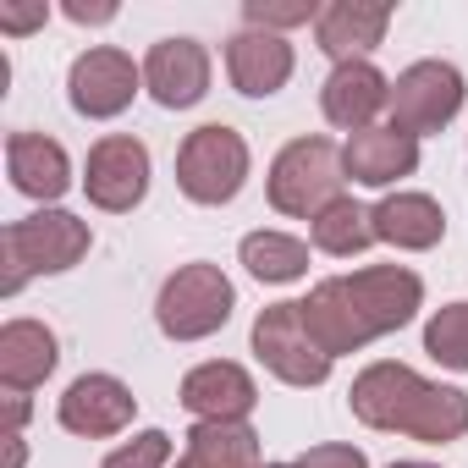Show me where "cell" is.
Returning a JSON list of instances; mask_svg holds the SVG:
<instances>
[{
	"instance_id": "f546056e",
	"label": "cell",
	"mask_w": 468,
	"mask_h": 468,
	"mask_svg": "<svg viewBox=\"0 0 468 468\" xmlns=\"http://www.w3.org/2000/svg\"><path fill=\"white\" fill-rule=\"evenodd\" d=\"M67 23H78V28H89V23H111L116 17V6H111V0H100V6H89V0H67Z\"/></svg>"
},
{
	"instance_id": "484cf974",
	"label": "cell",
	"mask_w": 468,
	"mask_h": 468,
	"mask_svg": "<svg viewBox=\"0 0 468 468\" xmlns=\"http://www.w3.org/2000/svg\"><path fill=\"white\" fill-rule=\"evenodd\" d=\"M243 23L260 28V34H287V28L320 23V6H314V0H249Z\"/></svg>"
},
{
	"instance_id": "7402d4cb",
	"label": "cell",
	"mask_w": 468,
	"mask_h": 468,
	"mask_svg": "<svg viewBox=\"0 0 468 468\" xmlns=\"http://www.w3.org/2000/svg\"><path fill=\"white\" fill-rule=\"evenodd\" d=\"M171 468H265L254 424H193Z\"/></svg>"
},
{
	"instance_id": "8fae6325",
	"label": "cell",
	"mask_w": 468,
	"mask_h": 468,
	"mask_svg": "<svg viewBox=\"0 0 468 468\" xmlns=\"http://www.w3.org/2000/svg\"><path fill=\"white\" fill-rule=\"evenodd\" d=\"M176 402L198 419V424H249L254 402H260V386L243 364L231 358H209V364H193L182 375V391Z\"/></svg>"
},
{
	"instance_id": "9c48e42d",
	"label": "cell",
	"mask_w": 468,
	"mask_h": 468,
	"mask_svg": "<svg viewBox=\"0 0 468 468\" xmlns=\"http://www.w3.org/2000/svg\"><path fill=\"white\" fill-rule=\"evenodd\" d=\"M138 89H144V67H133V56L116 50V45L83 50V56L72 61V72H67V100H72V111L89 116V122L122 116V111L138 100Z\"/></svg>"
},
{
	"instance_id": "1f68e13d",
	"label": "cell",
	"mask_w": 468,
	"mask_h": 468,
	"mask_svg": "<svg viewBox=\"0 0 468 468\" xmlns=\"http://www.w3.org/2000/svg\"><path fill=\"white\" fill-rule=\"evenodd\" d=\"M23 457H28L23 452V435H6V468H23Z\"/></svg>"
},
{
	"instance_id": "5b68a950",
	"label": "cell",
	"mask_w": 468,
	"mask_h": 468,
	"mask_svg": "<svg viewBox=\"0 0 468 468\" xmlns=\"http://www.w3.org/2000/svg\"><path fill=\"white\" fill-rule=\"evenodd\" d=\"M342 149L331 138H292L276 160H271V176H265V193H271V209L276 215H292V220H314L325 204L342 198Z\"/></svg>"
},
{
	"instance_id": "f1b7e54d",
	"label": "cell",
	"mask_w": 468,
	"mask_h": 468,
	"mask_svg": "<svg viewBox=\"0 0 468 468\" xmlns=\"http://www.w3.org/2000/svg\"><path fill=\"white\" fill-rule=\"evenodd\" d=\"M292 468H369V457L347 441H325V446H309L303 457H292Z\"/></svg>"
},
{
	"instance_id": "d4e9b609",
	"label": "cell",
	"mask_w": 468,
	"mask_h": 468,
	"mask_svg": "<svg viewBox=\"0 0 468 468\" xmlns=\"http://www.w3.org/2000/svg\"><path fill=\"white\" fill-rule=\"evenodd\" d=\"M424 353L452 369V375H468V303H446L430 314L424 325Z\"/></svg>"
},
{
	"instance_id": "ba28073f",
	"label": "cell",
	"mask_w": 468,
	"mask_h": 468,
	"mask_svg": "<svg viewBox=\"0 0 468 468\" xmlns=\"http://www.w3.org/2000/svg\"><path fill=\"white\" fill-rule=\"evenodd\" d=\"M83 193L105 215H127L149 193V149L133 133H105L83 160Z\"/></svg>"
},
{
	"instance_id": "9a60e30c",
	"label": "cell",
	"mask_w": 468,
	"mask_h": 468,
	"mask_svg": "<svg viewBox=\"0 0 468 468\" xmlns=\"http://www.w3.org/2000/svg\"><path fill=\"white\" fill-rule=\"evenodd\" d=\"M386 105H391V83H386V72H380L375 61H342V67H331V78H325V89H320L325 122L342 127L347 138L364 133V127H375V116H380Z\"/></svg>"
},
{
	"instance_id": "ffe728a7",
	"label": "cell",
	"mask_w": 468,
	"mask_h": 468,
	"mask_svg": "<svg viewBox=\"0 0 468 468\" xmlns=\"http://www.w3.org/2000/svg\"><path fill=\"white\" fill-rule=\"evenodd\" d=\"M375 243H391L397 254H430L446 238V209L430 193H386L375 209Z\"/></svg>"
},
{
	"instance_id": "d6a6232c",
	"label": "cell",
	"mask_w": 468,
	"mask_h": 468,
	"mask_svg": "<svg viewBox=\"0 0 468 468\" xmlns=\"http://www.w3.org/2000/svg\"><path fill=\"white\" fill-rule=\"evenodd\" d=\"M386 468H441V463H419V457H402V463H386Z\"/></svg>"
},
{
	"instance_id": "2e32d148",
	"label": "cell",
	"mask_w": 468,
	"mask_h": 468,
	"mask_svg": "<svg viewBox=\"0 0 468 468\" xmlns=\"http://www.w3.org/2000/svg\"><path fill=\"white\" fill-rule=\"evenodd\" d=\"M303 320H309L314 342H320L331 358H347V353H364L369 342H380L375 325L364 320V309H358V298L347 292L342 276H325V282L303 298Z\"/></svg>"
},
{
	"instance_id": "ac0fdd59",
	"label": "cell",
	"mask_w": 468,
	"mask_h": 468,
	"mask_svg": "<svg viewBox=\"0 0 468 468\" xmlns=\"http://www.w3.org/2000/svg\"><path fill=\"white\" fill-rule=\"evenodd\" d=\"M391 28V6L380 0H331L320 6V23H314V45L342 67V61H369V50L386 39Z\"/></svg>"
},
{
	"instance_id": "7a4b0ae2",
	"label": "cell",
	"mask_w": 468,
	"mask_h": 468,
	"mask_svg": "<svg viewBox=\"0 0 468 468\" xmlns=\"http://www.w3.org/2000/svg\"><path fill=\"white\" fill-rule=\"evenodd\" d=\"M94 249V231L72 209H34L0 231V292L17 298L34 276H67Z\"/></svg>"
},
{
	"instance_id": "4dcf8cb0",
	"label": "cell",
	"mask_w": 468,
	"mask_h": 468,
	"mask_svg": "<svg viewBox=\"0 0 468 468\" xmlns=\"http://www.w3.org/2000/svg\"><path fill=\"white\" fill-rule=\"evenodd\" d=\"M28 424V391H6V435H23Z\"/></svg>"
},
{
	"instance_id": "7c38bea8",
	"label": "cell",
	"mask_w": 468,
	"mask_h": 468,
	"mask_svg": "<svg viewBox=\"0 0 468 468\" xmlns=\"http://www.w3.org/2000/svg\"><path fill=\"white\" fill-rule=\"evenodd\" d=\"M144 89L165 111H193L209 94V50L198 39H187V34L149 45V56H144Z\"/></svg>"
},
{
	"instance_id": "cb8c5ba5",
	"label": "cell",
	"mask_w": 468,
	"mask_h": 468,
	"mask_svg": "<svg viewBox=\"0 0 468 468\" xmlns=\"http://www.w3.org/2000/svg\"><path fill=\"white\" fill-rule=\"evenodd\" d=\"M238 260L265 287H287V282H303L309 276V243L303 238H287V231H249L243 249H238Z\"/></svg>"
},
{
	"instance_id": "44dd1931",
	"label": "cell",
	"mask_w": 468,
	"mask_h": 468,
	"mask_svg": "<svg viewBox=\"0 0 468 468\" xmlns=\"http://www.w3.org/2000/svg\"><path fill=\"white\" fill-rule=\"evenodd\" d=\"M61 342L45 320H6L0 325V386L6 391H34L56 375Z\"/></svg>"
},
{
	"instance_id": "836d02e7",
	"label": "cell",
	"mask_w": 468,
	"mask_h": 468,
	"mask_svg": "<svg viewBox=\"0 0 468 468\" xmlns=\"http://www.w3.org/2000/svg\"><path fill=\"white\" fill-rule=\"evenodd\" d=\"M265 468H292V463H265Z\"/></svg>"
},
{
	"instance_id": "6da1fadb",
	"label": "cell",
	"mask_w": 468,
	"mask_h": 468,
	"mask_svg": "<svg viewBox=\"0 0 468 468\" xmlns=\"http://www.w3.org/2000/svg\"><path fill=\"white\" fill-rule=\"evenodd\" d=\"M347 408H353L358 424L386 430V435H413L424 446H446V441H463L468 435V391L435 386L419 369L391 364V358L369 364L353 380Z\"/></svg>"
},
{
	"instance_id": "4fadbf2b",
	"label": "cell",
	"mask_w": 468,
	"mask_h": 468,
	"mask_svg": "<svg viewBox=\"0 0 468 468\" xmlns=\"http://www.w3.org/2000/svg\"><path fill=\"white\" fill-rule=\"evenodd\" d=\"M298 56L287 45V34H260V28H243L226 39V78L243 100H271L287 89Z\"/></svg>"
},
{
	"instance_id": "52a82bcc",
	"label": "cell",
	"mask_w": 468,
	"mask_h": 468,
	"mask_svg": "<svg viewBox=\"0 0 468 468\" xmlns=\"http://www.w3.org/2000/svg\"><path fill=\"white\" fill-rule=\"evenodd\" d=\"M463 100H468V83H463V72L452 61H413L408 72H397L386 116H391L397 133L430 138V133H441V127L457 122Z\"/></svg>"
},
{
	"instance_id": "d6986e66",
	"label": "cell",
	"mask_w": 468,
	"mask_h": 468,
	"mask_svg": "<svg viewBox=\"0 0 468 468\" xmlns=\"http://www.w3.org/2000/svg\"><path fill=\"white\" fill-rule=\"evenodd\" d=\"M6 176L23 198H39L45 209H56V198L72 187V160L45 133H12L6 138Z\"/></svg>"
},
{
	"instance_id": "3957f363",
	"label": "cell",
	"mask_w": 468,
	"mask_h": 468,
	"mask_svg": "<svg viewBox=\"0 0 468 468\" xmlns=\"http://www.w3.org/2000/svg\"><path fill=\"white\" fill-rule=\"evenodd\" d=\"M231 309H238V287L226 282V271L193 260L165 276V287L154 298V325L165 342H204L231 320Z\"/></svg>"
},
{
	"instance_id": "603a6c76",
	"label": "cell",
	"mask_w": 468,
	"mask_h": 468,
	"mask_svg": "<svg viewBox=\"0 0 468 468\" xmlns=\"http://www.w3.org/2000/svg\"><path fill=\"white\" fill-rule=\"evenodd\" d=\"M309 238H314L320 254L353 260V254H369V249H375V220H369V209H364L353 193H342L336 204H325V209L309 220Z\"/></svg>"
},
{
	"instance_id": "30bf717a",
	"label": "cell",
	"mask_w": 468,
	"mask_h": 468,
	"mask_svg": "<svg viewBox=\"0 0 468 468\" xmlns=\"http://www.w3.org/2000/svg\"><path fill=\"white\" fill-rule=\"evenodd\" d=\"M133 413H138L133 386L116 380V375H105V369L78 375V380L61 391V402H56L61 430H67V435H83V441H111V435H122V430L133 424Z\"/></svg>"
},
{
	"instance_id": "5bb4252c",
	"label": "cell",
	"mask_w": 468,
	"mask_h": 468,
	"mask_svg": "<svg viewBox=\"0 0 468 468\" xmlns=\"http://www.w3.org/2000/svg\"><path fill=\"white\" fill-rule=\"evenodd\" d=\"M347 292L358 298L364 320L375 325V336H391L402 331L419 309H424V282L408 271V265H364L353 276H342Z\"/></svg>"
},
{
	"instance_id": "83f0119b",
	"label": "cell",
	"mask_w": 468,
	"mask_h": 468,
	"mask_svg": "<svg viewBox=\"0 0 468 468\" xmlns=\"http://www.w3.org/2000/svg\"><path fill=\"white\" fill-rule=\"evenodd\" d=\"M45 23H50V6H45V0H0V34L23 39V34L45 28Z\"/></svg>"
},
{
	"instance_id": "277c9868",
	"label": "cell",
	"mask_w": 468,
	"mask_h": 468,
	"mask_svg": "<svg viewBox=\"0 0 468 468\" xmlns=\"http://www.w3.org/2000/svg\"><path fill=\"white\" fill-rule=\"evenodd\" d=\"M249 182V138L226 122H204L182 138L176 149V187L182 198L204 204V209H220L243 193Z\"/></svg>"
},
{
	"instance_id": "8992f818",
	"label": "cell",
	"mask_w": 468,
	"mask_h": 468,
	"mask_svg": "<svg viewBox=\"0 0 468 468\" xmlns=\"http://www.w3.org/2000/svg\"><path fill=\"white\" fill-rule=\"evenodd\" d=\"M249 342H254V358H260L282 386H298V391L325 386L331 369H336V358L314 342V331H309V320H303V298H298V303L287 298V303L260 309Z\"/></svg>"
},
{
	"instance_id": "4316f807",
	"label": "cell",
	"mask_w": 468,
	"mask_h": 468,
	"mask_svg": "<svg viewBox=\"0 0 468 468\" xmlns=\"http://www.w3.org/2000/svg\"><path fill=\"white\" fill-rule=\"evenodd\" d=\"M171 463V435L165 430H138L127 446H116L100 468H165Z\"/></svg>"
},
{
	"instance_id": "e0dca14e",
	"label": "cell",
	"mask_w": 468,
	"mask_h": 468,
	"mask_svg": "<svg viewBox=\"0 0 468 468\" xmlns=\"http://www.w3.org/2000/svg\"><path fill=\"white\" fill-rule=\"evenodd\" d=\"M342 171L358 187H391V182L419 171V138L397 133L391 122L386 127H364V133H353L342 144Z\"/></svg>"
}]
</instances>
